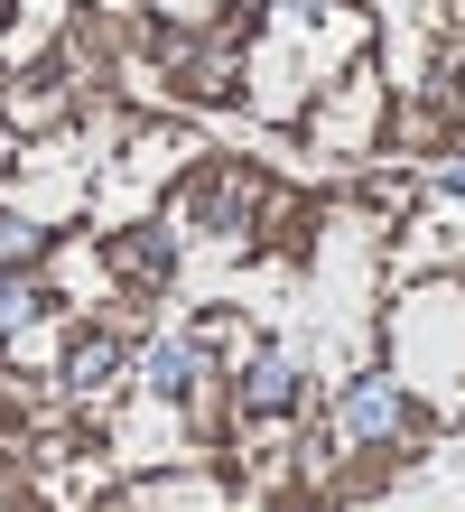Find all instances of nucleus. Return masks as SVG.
<instances>
[{
	"label": "nucleus",
	"mask_w": 465,
	"mask_h": 512,
	"mask_svg": "<svg viewBox=\"0 0 465 512\" xmlns=\"http://www.w3.org/2000/svg\"><path fill=\"white\" fill-rule=\"evenodd\" d=\"M252 401H289V364H261L252 373Z\"/></svg>",
	"instance_id": "nucleus-3"
},
{
	"label": "nucleus",
	"mask_w": 465,
	"mask_h": 512,
	"mask_svg": "<svg viewBox=\"0 0 465 512\" xmlns=\"http://www.w3.org/2000/svg\"><path fill=\"white\" fill-rule=\"evenodd\" d=\"M112 364H121V354H112V345H84V354H75V382H103Z\"/></svg>",
	"instance_id": "nucleus-2"
},
{
	"label": "nucleus",
	"mask_w": 465,
	"mask_h": 512,
	"mask_svg": "<svg viewBox=\"0 0 465 512\" xmlns=\"http://www.w3.org/2000/svg\"><path fill=\"white\" fill-rule=\"evenodd\" d=\"M391 419H400V401H391V391H382V382H363V391H354V401H345V429H354V438H382V429H391Z\"/></svg>",
	"instance_id": "nucleus-1"
}]
</instances>
